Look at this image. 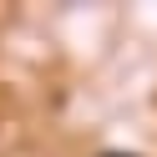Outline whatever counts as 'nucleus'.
Here are the masks:
<instances>
[{"label":"nucleus","instance_id":"f257e3e1","mask_svg":"<svg viewBox=\"0 0 157 157\" xmlns=\"http://www.w3.org/2000/svg\"><path fill=\"white\" fill-rule=\"evenodd\" d=\"M106 157H132V152H106Z\"/></svg>","mask_w":157,"mask_h":157}]
</instances>
